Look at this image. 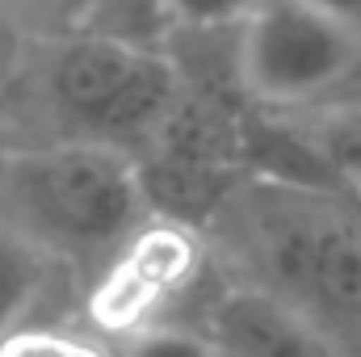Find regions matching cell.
I'll return each mask as SVG.
<instances>
[{
  "label": "cell",
  "mask_w": 361,
  "mask_h": 357,
  "mask_svg": "<svg viewBox=\"0 0 361 357\" xmlns=\"http://www.w3.org/2000/svg\"><path fill=\"white\" fill-rule=\"evenodd\" d=\"M122 357H219L210 332H189L173 324H147L126 332V353Z\"/></svg>",
  "instance_id": "obj_10"
},
{
  "label": "cell",
  "mask_w": 361,
  "mask_h": 357,
  "mask_svg": "<svg viewBox=\"0 0 361 357\" xmlns=\"http://www.w3.org/2000/svg\"><path fill=\"white\" fill-rule=\"evenodd\" d=\"M202 265V248L189 223H143L114 257L92 294V320L109 332H135L156 324V311L177 298Z\"/></svg>",
  "instance_id": "obj_5"
},
{
  "label": "cell",
  "mask_w": 361,
  "mask_h": 357,
  "mask_svg": "<svg viewBox=\"0 0 361 357\" xmlns=\"http://www.w3.org/2000/svg\"><path fill=\"white\" fill-rule=\"evenodd\" d=\"M261 0H156V8L177 21L180 30L210 34V30H240Z\"/></svg>",
  "instance_id": "obj_9"
},
{
  "label": "cell",
  "mask_w": 361,
  "mask_h": 357,
  "mask_svg": "<svg viewBox=\"0 0 361 357\" xmlns=\"http://www.w3.org/2000/svg\"><path fill=\"white\" fill-rule=\"evenodd\" d=\"M302 152L324 169V181L361 198V97L349 92L341 101H315L298 109H281L277 118Z\"/></svg>",
  "instance_id": "obj_7"
},
{
  "label": "cell",
  "mask_w": 361,
  "mask_h": 357,
  "mask_svg": "<svg viewBox=\"0 0 361 357\" xmlns=\"http://www.w3.org/2000/svg\"><path fill=\"white\" fill-rule=\"evenodd\" d=\"M315 8H324L328 17H336L341 25H349L353 34H361V0H311Z\"/></svg>",
  "instance_id": "obj_12"
},
{
  "label": "cell",
  "mask_w": 361,
  "mask_h": 357,
  "mask_svg": "<svg viewBox=\"0 0 361 357\" xmlns=\"http://www.w3.org/2000/svg\"><path fill=\"white\" fill-rule=\"evenodd\" d=\"M47 92L55 109L80 126V139L126 152V143L160 139L180 101V72L126 34L89 30L55 47Z\"/></svg>",
  "instance_id": "obj_3"
},
{
  "label": "cell",
  "mask_w": 361,
  "mask_h": 357,
  "mask_svg": "<svg viewBox=\"0 0 361 357\" xmlns=\"http://www.w3.org/2000/svg\"><path fill=\"white\" fill-rule=\"evenodd\" d=\"M361 68V34L311 0H261L235 38V76L269 109H298L349 85Z\"/></svg>",
  "instance_id": "obj_4"
},
{
  "label": "cell",
  "mask_w": 361,
  "mask_h": 357,
  "mask_svg": "<svg viewBox=\"0 0 361 357\" xmlns=\"http://www.w3.org/2000/svg\"><path fill=\"white\" fill-rule=\"evenodd\" d=\"M0 357H105V349L63 328H17L0 341Z\"/></svg>",
  "instance_id": "obj_11"
},
{
  "label": "cell",
  "mask_w": 361,
  "mask_h": 357,
  "mask_svg": "<svg viewBox=\"0 0 361 357\" xmlns=\"http://www.w3.org/2000/svg\"><path fill=\"white\" fill-rule=\"evenodd\" d=\"M357 97H361V89H357Z\"/></svg>",
  "instance_id": "obj_13"
},
{
  "label": "cell",
  "mask_w": 361,
  "mask_h": 357,
  "mask_svg": "<svg viewBox=\"0 0 361 357\" xmlns=\"http://www.w3.org/2000/svg\"><path fill=\"white\" fill-rule=\"evenodd\" d=\"M244 282L361 357V198L328 181L261 177L219 202Z\"/></svg>",
  "instance_id": "obj_1"
},
{
  "label": "cell",
  "mask_w": 361,
  "mask_h": 357,
  "mask_svg": "<svg viewBox=\"0 0 361 357\" xmlns=\"http://www.w3.org/2000/svg\"><path fill=\"white\" fill-rule=\"evenodd\" d=\"M206 332L219 357H353L311 320L252 286L227 290L214 303Z\"/></svg>",
  "instance_id": "obj_6"
},
{
  "label": "cell",
  "mask_w": 361,
  "mask_h": 357,
  "mask_svg": "<svg viewBox=\"0 0 361 357\" xmlns=\"http://www.w3.org/2000/svg\"><path fill=\"white\" fill-rule=\"evenodd\" d=\"M4 185L30 236L72 257H114L143 227L147 210L139 164L101 139H68L13 156Z\"/></svg>",
  "instance_id": "obj_2"
},
{
  "label": "cell",
  "mask_w": 361,
  "mask_h": 357,
  "mask_svg": "<svg viewBox=\"0 0 361 357\" xmlns=\"http://www.w3.org/2000/svg\"><path fill=\"white\" fill-rule=\"evenodd\" d=\"M51 273V253L30 231L0 227V341L21 328V315L38 298Z\"/></svg>",
  "instance_id": "obj_8"
}]
</instances>
